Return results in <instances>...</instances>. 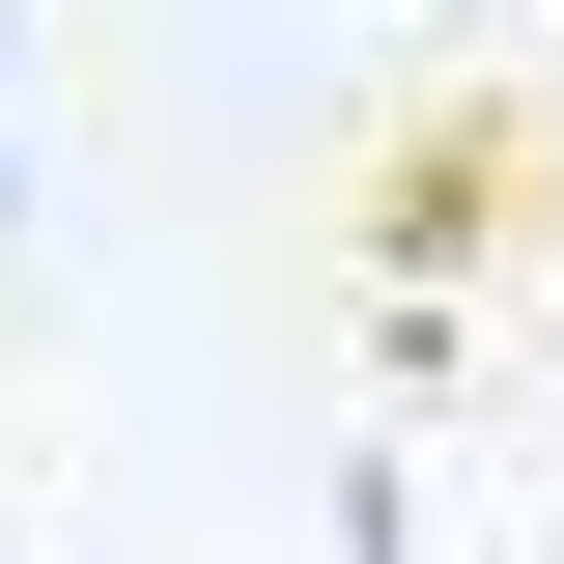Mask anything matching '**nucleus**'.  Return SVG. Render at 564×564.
Here are the masks:
<instances>
[{
    "mask_svg": "<svg viewBox=\"0 0 564 564\" xmlns=\"http://www.w3.org/2000/svg\"><path fill=\"white\" fill-rule=\"evenodd\" d=\"M0 254H29V170H0Z\"/></svg>",
    "mask_w": 564,
    "mask_h": 564,
    "instance_id": "f257e3e1",
    "label": "nucleus"
}]
</instances>
